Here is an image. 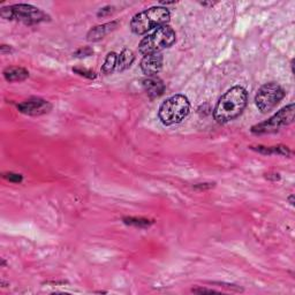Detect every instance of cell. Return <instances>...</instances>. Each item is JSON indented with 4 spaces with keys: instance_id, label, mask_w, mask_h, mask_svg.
<instances>
[{
    "instance_id": "obj_6",
    "label": "cell",
    "mask_w": 295,
    "mask_h": 295,
    "mask_svg": "<svg viewBox=\"0 0 295 295\" xmlns=\"http://www.w3.org/2000/svg\"><path fill=\"white\" fill-rule=\"evenodd\" d=\"M294 113L295 106L294 103H291L287 106L282 107L280 111L277 112L275 116H272L264 122H260L259 125L251 127V133L256 135L262 134H270V133H275L282 127H286L291 125L294 121Z\"/></svg>"
},
{
    "instance_id": "obj_25",
    "label": "cell",
    "mask_w": 295,
    "mask_h": 295,
    "mask_svg": "<svg viewBox=\"0 0 295 295\" xmlns=\"http://www.w3.org/2000/svg\"><path fill=\"white\" fill-rule=\"evenodd\" d=\"M288 201H290V203L292 206H294V195H291L290 197H288Z\"/></svg>"
},
{
    "instance_id": "obj_2",
    "label": "cell",
    "mask_w": 295,
    "mask_h": 295,
    "mask_svg": "<svg viewBox=\"0 0 295 295\" xmlns=\"http://www.w3.org/2000/svg\"><path fill=\"white\" fill-rule=\"evenodd\" d=\"M171 18L170 11L165 7H151L136 14L130 21V29L136 35H143L155 28H160L169 22Z\"/></svg>"
},
{
    "instance_id": "obj_11",
    "label": "cell",
    "mask_w": 295,
    "mask_h": 295,
    "mask_svg": "<svg viewBox=\"0 0 295 295\" xmlns=\"http://www.w3.org/2000/svg\"><path fill=\"white\" fill-rule=\"evenodd\" d=\"M118 24L119 23H118L117 21H112V22L92 28V29L88 33V35H87V39H88L89 42H97V40L104 38L107 34L113 32V30L118 27Z\"/></svg>"
},
{
    "instance_id": "obj_19",
    "label": "cell",
    "mask_w": 295,
    "mask_h": 295,
    "mask_svg": "<svg viewBox=\"0 0 295 295\" xmlns=\"http://www.w3.org/2000/svg\"><path fill=\"white\" fill-rule=\"evenodd\" d=\"M4 178L11 182H15V184H18V182L22 181V179H23L21 174H17V173H12V172L5 173Z\"/></svg>"
},
{
    "instance_id": "obj_15",
    "label": "cell",
    "mask_w": 295,
    "mask_h": 295,
    "mask_svg": "<svg viewBox=\"0 0 295 295\" xmlns=\"http://www.w3.org/2000/svg\"><path fill=\"white\" fill-rule=\"evenodd\" d=\"M117 63H118L117 53H114V52H110V53L106 55V59H105L103 67H102V72H103L104 74H106V75L111 74L114 69H116Z\"/></svg>"
},
{
    "instance_id": "obj_7",
    "label": "cell",
    "mask_w": 295,
    "mask_h": 295,
    "mask_svg": "<svg viewBox=\"0 0 295 295\" xmlns=\"http://www.w3.org/2000/svg\"><path fill=\"white\" fill-rule=\"evenodd\" d=\"M285 97V90L276 82H269L260 87L255 96V103L259 110L268 113L280 103Z\"/></svg>"
},
{
    "instance_id": "obj_22",
    "label": "cell",
    "mask_w": 295,
    "mask_h": 295,
    "mask_svg": "<svg viewBox=\"0 0 295 295\" xmlns=\"http://www.w3.org/2000/svg\"><path fill=\"white\" fill-rule=\"evenodd\" d=\"M194 293H218L217 291L213 290H207V288H192Z\"/></svg>"
},
{
    "instance_id": "obj_24",
    "label": "cell",
    "mask_w": 295,
    "mask_h": 295,
    "mask_svg": "<svg viewBox=\"0 0 295 295\" xmlns=\"http://www.w3.org/2000/svg\"><path fill=\"white\" fill-rule=\"evenodd\" d=\"M265 178L269 179V180L273 179V180H275V181H277V180L280 179V176H279V174H276V173H273V174H266Z\"/></svg>"
},
{
    "instance_id": "obj_5",
    "label": "cell",
    "mask_w": 295,
    "mask_h": 295,
    "mask_svg": "<svg viewBox=\"0 0 295 295\" xmlns=\"http://www.w3.org/2000/svg\"><path fill=\"white\" fill-rule=\"evenodd\" d=\"M0 15L6 20H17L24 24H36L49 20V17L44 12L33 5L17 4L2 7Z\"/></svg>"
},
{
    "instance_id": "obj_9",
    "label": "cell",
    "mask_w": 295,
    "mask_h": 295,
    "mask_svg": "<svg viewBox=\"0 0 295 295\" xmlns=\"http://www.w3.org/2000/svg\"><path fill=\"white\" fill-rule=\"evenodd\" d=\"M141 70L144 75L155 76L161 70L163 67V55L160 53L149 54L142 59L141 61Z\"/></svg>"
},
{
    "instance_id": "obj_21",
    "label": "cell",
    "mask_w": 295,
    "mask_h": 295,
    "mask_svg": "<svg viewBox=\"0 0 295 295\" xmlns=\"http://www.w3.org/2000/svg\"><path fill=\"white\" fill-rule=\"evenodd\" d=\"M215 187V184H198L195 186V188L198 189V191H204V189H210Z\"/></svg>"
},
{
    "instance_id": "obj_18",
    "label": "cell",
    "mask_w": 295,
    "mask_h": 295,
    "mask_svg": "<svg viewBox=\"0 0 295 295\" xmlns=\"http://www.w3.org/2000/svg\"><path fill=\"white\" fill-rule=\"evenodd\" d=\"M92 53H94V50H92L91 48H83V49L77 50L75 53H74V57L86 58V57H89V55H91Z\"/></svg>"
},
{
    "instance_id": "obj_23",
    "label": "cell",
    "mask_w": 295,
    "mask_h": 295,
    "mask_svg": "<svg viewBox=\"0 0 295 295\" xmlns=\"http://www.w3.org/2000/svg\"><path fill=\"white\" fill-rule=\"evenodd\" d=\"M0 50H1V53H2V54L11 53V52L13 51V50H12V49L9 48V46H7V45H1V46H0Z\"/></svg>"
},
{
    "instance_id": "obj_4",
    "label": "cell",
    "mask_w": 295,
    "mask_h": 295,
    "mask_svg": "<svg viewBox=\"0 0 295 295\" xmlns=\"http://www.w3.org/2000/svg\"><path fill=\"white\" fill-rule=\"evenodd\" d=\"M175 32L169 26L157 28L154 33L144 37L139 43V53L145 55L160 53L163 50L169 49L175 43Z\"/></svg>"
},
{
    "instance_id": "obj_16",
    "label": "cell",
    "mask_w": 295,
    "mask_h": 295,
    "mask_svg": "<svg viewBox=\"0 0 295 295\" xmlns=\"http://www.w3.org/2000/svg\"><path fill=\"white\" fill-rule=\"evenodd\" d=\"M123 223L126 225H130L134 226V227H139V228H147L149 226L152 225L151 220L144 219V218H135V217H126L123 218Z\"/></svg>"
},
{
    "instance_id": "obj_1",
    "label": "cell",
    "mask_w": 295,
    "mask_h": 295,
    "mask_svg": "<svg viewBox=\"0 0 295 295\" xmlns=\"http://www.w3.org/2000/svg\"><path fill=\"white\" fill-rule=\"evenodd\" d=\"M248 95L242 87H233L222 96L213 110V118L217 122L226 123L234 120L247 106Z\"/></svg>"
},
{
    "instance_id": "obj_12",
    "label": "cell",
    "mask_w": 295,
    "mask_h": 295,
    "mask_svg": "<svg viewBox=\"0 0 295 295\" xmlns=\"http://www.w3.org/2000/svg\"><path fill=\"white\" fill-rule=\"evenodd\" d=\"M4 77L7 82H21L29 77V72L23 67L12 66L4 69Z\"/></svg>"
},
{
    "instance_id": "obj_14",
    "label": "cell",
    "mask_w": 295,
    "mask_h": 295,
    "mask_svg": "<svg viewBox=\"0 0 295 295\" xmlns=\"http://www.w3.org/2000/svg\"><path fill=\"white\" fill-rule=\"evenodd\" d=\"M251 149L263 155H280V156L287 157L292 154L290 149L285 147V145H277V147H262V145H259V147H253Z\"/></svg>"
},
{
    "instance_id": "obj_20",
    "label": "cell",
    "mask_w": 295,
    "mask_h": 295,
    "mask_svg": "<svg viewBox=\"0 0 295 295\" xmlns=\"http://www.w3.org/2000/svg\"><path fill=\"white\" fill-rule=\"evenodd\" d=\"M112 9H113V8L110 7V6H107V7L102 8L101 11H99L98 13H97V15H98L99 17H106V15H108L110 13H112Z\"/></svg>"
},
{
    "instance_id": "obj_17",
    "label": "cell",
    "mask_w": 295,
    "mask_h": 295,
    "mask_svg": "<svg viewBox=\"0 0 295 295\" xmlns=\"http://www.w3.org/2000/svg\"><path fill=\"white\" fill-rule=\"evenodd\" d=\"M73 70L75 73L79 74V75L86 76V77H88V79H95L96 77L95 72H92V70H89V69H86V68H73Z\"/></svg>"
},
{
    "instance_id": "obj_13",
    "label": "cell",
    "mask_w": 295,
    "mask_h": 295,
    "mask_svg": "<svg viewBox=\"0 0 295 295\" xmlns=\"http://www.w3.org/2000/svg\"><path fill=\"white\" fill-rule=\"evenodd\" d=\"M135 55L133 53V51H130L128 49H125L121 52L119 57H118V63H117V68L119 72H123V70L128 69L132 66V64L134 63Z\"/></svg>"
},
{
    "instance_id": "obj_8",
    "label": "cell",
    "mask_w": 295,
    "mask_h": 295,
    "mask_svg": "<svg viewBox=\"0 0 295 295\" xmlns=\"http://www.w3.org/2000/svg\"><path fill=\"white\" fill-rule=\"evenodd\" d=\"M52 105L42 98H30L17 105V110L27 116H42L51 111Z\"/></svg>"
},
{
    "instance_id": "obj_10",
    "label": "cell",
    "mask_w": 295,
    "mask_h": 295,
    "mask_svg": "<svg viewBox=\"0 0 295 295\" xmlns=\"http://www.w3.org/2000/svg\"><path fill=\"white\" fill-rule=\"evenodd\" d=\"M143 85L144 91L147 92L150 98H157L164 94L165 91V85H164L163 80L155 76H148L147 79L143 80L142 82Z\"/></svg>"
},
{
    "instance_id": "obj_26",
    "label": "cell",
    "mask_w": 295,
    "mask_h": 295,
    "mask_svg": "<svg viewBox=\"0 0 295 295\" xmlns=\"http://www.w3.org/2000/svg\"><path fill=\"white\" fill-rule=\"evenodd\" d=\"M202 5H203V6H213L215 4H213V2H202Z\"/></svg>"
},
{
    "instance_id": "obj_3",
    "label": "cell",
    "mask_w": 295,
    "mask_h": 295,
    "mask_svg": "<svg viewBox=\"0 0 295 295\" xmlns=\"http://www.w3.org/2000/svg\"><path fill=\"white\" fill-rule=\"evenodd\" d=\"M191 111L188 98L184 95H175L166 99L158 111L159 120L165 126H172L181 122Z\"/></svg>"
}]
</instances>
